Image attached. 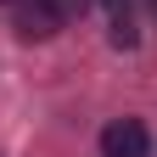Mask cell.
<instances>
[{
    "label": "cell",
    "mask_w": 157,
    "mask_h": 157,
    "mask_svg": "<svg viewBox=\"0 0 157 157\" xmlns=\"http://www.w3.org/2000/svg\"><path fill=\"white\" fill-rule=\"evenodd\" d=\"M67 0H17V34L23 39H56L67 23Z\"/></svg>",
    "instance_id": "obj_1"
},
{
    "label": "cell",
    "mask_w": 157,
    "mask_h": 157,
    "mask_svg": "<svg viewBox=\"0 0 157 157\" xmlns=\"http://www.w3.org/2000/svg\"><path fill=\"white\" fill-rule=\"evenodd\" d=\"M101 157H146L140 118H112V124L101 129Z\"/></svg>",
    "instance_id": "obj_2"
},
{
    "label": "cell",
    "mask_w": 157,
    "mask_h": 157,
    "mask_svg": "<svg viewBox=\"0 0 157 157\" xmlns=\"http://www.w3.org/2000/svg\"><path fill=\"white\" fill-rule=\"evenodd\" d=\"M107 11V39L118 51H135L140 45V28H135V0H95Z\"/></svg>",
    "instance_id": "obj_3"
}]
</instances>
